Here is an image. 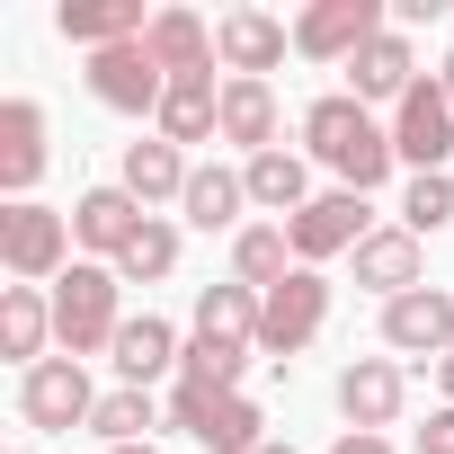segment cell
Here are the masks:
<instances>
[{
    "instance_id": "6da1fadb",
    "label": "cell",
    "mask_w": 454,
    "mask_h": 454,
    "mask_svg": "<svg viewBox=\"0 0 454 454\" xmlns=\"http://www.w3.org/2000/svg\"><path fill=\"white\" fill-rule=\"evenodd\" d=\"M303 152L339 178V187H356V196H374L383 178H392V125H374V107H356L348 90H330V98H312L303 107Z\"/></svg>"
},
{
    "instance_id": "7a4b0ae2",
    "label": "cell",
    "mask_w": 454,
    "mask_h": 454,
    "mask_svg": "<svg viewBox=\"0 0 454 454\" xmlns=\"http://www.w3.org/2000/svg\"><path fill=\"white\" fill-rule=\"evenodd\" d=\"M116 294H125V277H116L107 259H72V268L54 277V339H63V356L116 348V330H125Z\"/></svg>"
},
{
    "instance_id": "3957f363",
    "label": "cell",
    "mask_w": 454,
    "mask_h": 454,
    "mask_svg": "<svg viewBox=\"0 0 454 454\" xmlns=\"http://www.w3.org/2000/svg\"><path fill=\"white\" fill-rule=\"evenodd\" d=\"M169 427L178 436H196L205 454H259L268 436V419H259V401L250 392H205V383H169Z\"/></svg>"
},
{
    "instance_id": "277c9868",
    "label": "cell",
    "mask_w": 454,
    "mask_h": 454,
    "mask_svg": "<svg viewBox=\"0 0 454 454\" xmlns=\"http://www.w3.org/2000/svg\"><path fill=\"white\" fill-rule=\"evenodd\" d=\"M0 268H10L19 286H54L72 268V214L54 205H0Z\"/></svg>"
},
{
    "instance_id": "5b68a950",
    "label": "cell",
    "mask_w": 454,
    "mask_h": 454,
    "mask_svg": "<svg viewBox=\"0 0 454 454\" xmlns=\"http://www.w3.org/2000/svg\"><path fill=\"white\" fill-rule=\"evenodd\" d=\"M374 232H383V223L365 214V196H356V187H330V196H312V205L286 223V241H294V268H321V259H356Z\"/></svg>"
},
{
    "instance_id": "8992f818",
    "label": "cell",
    "mask_w": 454,
    "mask_h": 454,
    "mask_svg": "<svg viewBox=\"0 0 454 454\" xmlns=\"http://www.w3.org/2000/svg\"><path fill=\"white\" fill-rule=\"evenodd\" d=\"M19 419H27L36 436H72V427H90V419H98V392H90L81 356H45L36 374H19Z\"/></svg>"
},
{
    "instance_id": "52a82bcc",
    "label": "cell",
    "mask_w": 454,
    "mask_h": 454,
    "mask_svg": "<svg viewBox=\"0 0 454 454\" xmlns=\"http://www.w3.org/2000/svg\"><path fill=\"white\" fill-rule=\"evenodd\" d=\"M383 27H392L383 0H312V10L294 19V54H312V63H356Z\"/></svg>"
},
{
    "instance_id": "ba28073f",
    "label": "cell",
    "mask_w": 454,
    "mask_h": 454,
    "mask_svg": "<svg viewBox=\"0 0 454 454\" xmlns=\"http://www.w3.org/2000/svg\"><path fill=\"white\" fill-rule=\"evenodd\" d=\"M90 98L98 107H116V116H160V98H169V72L152 63V45L134 36V45H107V54H90Z\"/></svg>"
},
{
    "instance_id": "9c48e42d",
    "label": "cell",
    "mask_w": 454,
    "mask_h": 454,
    "mask_svg": "<svg viewBox=\"0 0 454 454\" xmlns=\"http://www.w3.org/2000/svg\"><path fill=\"white\" fill-rule=\"evenodd\" d=\"M321 321H330V286H321V268H294L259 312V356H303L321 339Z\"/></svg>"
},
{
    "instance_id": "30bf717a",
    "label": "cell",
    "mask_w": 454,
    "mask_h": 454,
    "mask_svg": "<svg viewBox=\"0 0 454 454\" xmlns=\"http://www.w3.org/2000/svg\"><path fill=\"white\" fill-rule=\"evenodd\" d=\"M392 152L410 160V178H427V169L454 160V98H445L436 81H419V90L392 107Z\"/></svg>"
},
{
    "instance_id": "8fae6325",
    "label": "cell",
    "mask_w": 454,
    "mask_h": 454,
    "mask_svg": "<svg viewBox=\"0 0 454 454\" xmlns=\"http://www.w3.org/2000/svg\"><path fill=\"white\" fill-rule=\"evenodd\" d=\"M383 348L392 356H419V365H445L454 356V294L445 286H419V294L383 303Z\"/></svg>"
},
{
    "instance_id": "7c38bea8",
    "label": "cell",
    "mask_w": 454,
    "mask_h": 454,
    "mask_svg": "<svg viewBox=\"0 0 454 454\" xmlns=\"http://www.w3.org/2000/svg\"><path fill=\"white\" fill-rule=\"evenodd\" d=\"M401 401H410L401 356H356V365L339 374V410H348V427H356V436H383V427L401 419Z\"/></svg>"
},
{
    "instance_id": "4fadbf2b",
    "label": "cell",
    "mask_w": 454,
    "mask_h": 454,
    "mask_svg": "<svg viewBox=\"0 0 454 454\" xmlns=\"http://www.w3.org/2000/svg\"><path fill=\"white\" fill-rule=\"evenodd\" d=\"M286 45H294V27L268 19V10H232V19L214 27V63L232 72V81H268L286 63Z\"/></svg>"
},
{
    "instance_id": "5bb4252c",
    "label": "cell",
    "mask_w": 454,
    "mask_h": 454,
    "mask_svg": "<svg viewBox=\"0 0 454 454\" xmlns=\"http://www.w3.org/2000/svg\"><path fill=\"white\" fill-rule=\"evenodd\" d=\"M410 90H419V45H410V27H383V36L348 63V98H356V107H374V98L401 107Z\"/></svg>"
},
{
    "instance_id": "9a60e30c",
    "label": "cell",
    "mask_w": 454,
    "mask_h": 454,
    "mask_svg": "<svg viewBox=\"0 0 454 454\" xmlns=\"http://www.w3.org/2000/svg\"><path fill=\"white\" fill-rule=\"evenodd\" d=\"M178 356H187V339L160 321V312H134L125 330H116V348H107V365H116V383H134V392H152L160 374H178Z\"/></svg>"
},
{
    "instance_id": "2e32d148",
    "label": "cell",
    "mask_w": 454,
    "mask_h": 454,
    "mask_svg": "<svg viewBox=\"0 0 454 454\" xmlns=\"http://www.w3.org/2000/svg\"><path fill=\"white\" fill-rule=\"evenodd\" d=\"M143 223H152V214H143L125 187H90V196L72 205V241H81L90 259H107V268H116V259L134 250V232H143Z\"/></svg>"
},
{
    "instance_id": "e0dca14e",
    "label": "cell",
    "mask_w": 454,
    "mask_h": 454,
    "mask_svg": "<svg viewBox=\"0 0 454 454\" xmlns=\"http://www.w3.org/2000/svg\"><path fill=\"white\" fill-rule=\"evenodd\" d=\"M36 178H45V107L0 98V187H10V205H27Z\"/></svg>"
},
{
    "instance_id": "ac0fdd59",
    "label": "cell",
    "mask_w": 454,
    "mask_h": 454,
    "mask_svg": "<svg viewBox=\"0 0 454 454\" xmlns=\"http://www.w3.org/2000/svg\"><path fill=\"white\" fill-rule=\"evenodd\" d=\"M45 339H54V294L45 286H0V356H10L19 374H36Z\"/></svg>"
},
{
    "instance_id": "d6986e66",
    "label": "cell",
    "mask_w": 454,
    "mask_h": 454,
    "mask_svg": "<svg viewBox=\"0 0 454 454\" xmlns=\"http://www.w3.org/2000/svg\"><path fill=\"white\" fill-rule=\"evenodd\" d=\"M178 214L196 223V232H232V241H241V232H250V223H241V214H250V178H241V169H223V160H205V169L187 178Z\"/></svg>"
},
{
    "instance_id": "ffe728a7",
    "label": "cell",
    "mask_w": 454,
    "mask_h": 454,
    "mask_svg": "<svg viewBox=\"0 0 454 454\" xmlns=\"http://www.w3.org/2000/svg\"><path fill=\"white\" fill-rule=\"evenodd\" d=\"M160 143H223V81L214 72H196V81H169V98H160Z\"/></svg>"
},
{
    "instance_id": "44dd1931",
    "label": "cell",
    "mask_w": 454,
    "mask_h": 454,
    "mask_svg": "<svg viewBox=\"0 0 454 454\" xmlns=\"http://www.w3.org/2000/svg\"><path fill=\"white\" fill-rule=\"evenodd\" d=\"M187 178H196V169H187V152H178V143H160V134H152V143H125L116 187H125L143 214H152V205H178V196H187Z\"/></svg>"
},
{
    "instance_id": "7402d4cb",
    "label": "cell",
    "mask_w": 454,
    "mask_h": 454,
    "mask_svg": "<svg viewBox=\"0 0 454 454\" xmlns=\"http://www.w3.org/2000/svg\"><path fill=\"white\" fill-rule=\"evenodd\" d=\"M54 27H63L81 54H107V45H134V36L152 27V10H143V0H63Z\"/></svg>"
},
{
    "instance_id": "603a6c76",
    "label": "cell",
    "mask_w": 454,
    "mask_h": 454,
    "mask_svg": "<svg viewBox=\"0 0 454 454\" xmlns=\"http://www.w3.org/2000/svg\"><path fill=\"white\" fill-rule=\"evenodd\" d=\"M356 286L365 294H383V303H401V294H419L427 277H419V232H401V223H383V232L356 250Z\"/></svg>"
},
{
    "instance_id": "cb8c5ba5",
    "label": "cell",
    "mask_w": 454,
    "mask_h": 454,
    "mask_svg": "<svg viewBox=\"0 0 454 454\" xmlns=\"http://www.w3.org/2000/svg\"><path fill=\"white\" fill-rule=\"evenodd\" d=\"M143 45H152V63H160L169 81H196V72H214V27H205L196 10H152Z\"/></svg>"
},
{
    "instance_id": "d4e9b609",
    "label": "cell",
    "mask_w": 454,
    "mask_h": 454,
    "mask_svg": "<svg viewBox=\"0 0 454 454\" xmlns=\"http://www.w3.org/2000/svg\"><path fill=\"white\" fill-rule=\"evenodd\" d=\"M241 178H250V205L259 214H277V223H294L303 205H312V169H303V152H259V160H241Z\"/></svg>"
},
{
    "instance_id": "484cf974",
    "label": "cell",
    "mask_w": 454,
    "mask_h": 454,
    "mask_svg": "<svg viewBox=\"0 0 454 454\" xmlns=\"http://www.w3.org/2000/svg\"><path fill=\"white\" fill-rule=\"evenodd\" d=\"M223 143H241L250 160L277 152V90L268 81H223Z\"/></svg>"
},
{
    "instance_id": "4316f807",
    "label": "cell",
    "mask_w": 454,
    "mask_h": 454,
    "mask_svg": "<svg viewBox=\"0 0 454 454\" xmlns=\"http://www.w3.org/2000/svg\"><path fill=\"white\" fill-rule=\"evenodd\" d=\"M259 312H268V294H250V286H205V294H196V330H187V339L259 348Z\"/></svg>"
},
{
    "instance_id": "83f0119b",
    "label": "cell",
    "mask_w": 454,
    "mask_h": 454,
    "mask_svg": "<svg viewBox=\"0 0 454 454\" xmlns=\"http://www.w3.org/2000/svg\"><path fill=\"white\" fill-rule=\"evenodd\" d=\"M286 277H294V241H286V223H250V232L232 241V286L277 294Z\"/></svg>"
},
{
    "instance_id": "f1b7e54d",
    "label": "cell",
    "mask_w": 454,
    "mask_h": 454,
    "mask_svg": "<svg viewBox=\"0 0 454 454\" xmlns=\"http://www.w3.org/2000/svg\"><path fill=\"white\" fill-rule=\"evenodd\" d=\"M152 427H160L152 392H134V383L98 392V419H90V436H107V445H152Z\"/></svg>"
},
{
    "instance_id": "f546056e",
    "label": "cell",
    "mask_w": 454,
    "mask_h": 454,
    "mask_svg": "<svg viewBox=\"0 0 454 454\" xmlns=\"http://www.w3.org/2000/svg\"><path fill=\"white\" fill-rule=\"evenodd\" d=\"M241 374H250V348L232 339H187L178 356V383H205V392H241Z\"/></svg>"
},
{
    "instance_id": "4dcf8cb0",
    "label": "cell",
    "mask_w": 454,
    "mask_h": 454,
    "mask_svg": "<svg viewBox=\"0 0 454 454\" xmlns=\"http://www.w3.org/2000/svg\"><path fill=\"white\" fill-rule=\"evenodd\" d=\"M169 268H178V223H160V214H152L143 232H134V250L116 259V277H125V286H160Z\"/></svg>"
},
{
    "instance_id": "1f68e13d",
    "label": "cell",
    "mask_w": 454,
    "mask_h": 454,
    "mask_svg": "<svg viewBox=\"0 0 454 454\" xmlns=\"http://www.w3.org/2000/svg\"><path fill=\"white\" fill-rule=\"evenodd\" d=\"M445 223H454V178H445V169L410 178V187H401V232L427 241V232H445Z\"/></svg>"
},
{
    "instance_id": "d6a6232c",
    "label": "cell",
    "mask_w": 454,
    "mask_h": 454,
    "mask_svg": "<svg viewBox=\"0 0 454 454\" xmlns=\"http://www.w3.org/2000/svg\"><path fill=\"white\" fill-rule=\"evenodd\" d=\"M419 454H454V410H427V427H419Z\"/></svg>"
},
{
    "instance_id": "836d02e7",
    "label": "cell",
    "mask_w": 454,
    "mask_h": 454,
    "mask_svg": "<svg viewBox=\"0 0 454 454\" xmlns=\"http://www.w3.org/2000/svg\"><path fill=\"white\" fill-rule=\"evenodd\" d=\"M330 454H392V436H356V427H348V436H339Z\"/></svg>"
},
{
    "instance_id": "e575fe53",
    "label": "cell",
    "mask_w": 454,
    "mask_h": 454,
    "mask_svg": "<svg viewBox=\"0 0 454 454\" xmlns=\"http://www.w3.org/2000/svg\"><path fill=\"white\" fill-rule=\"evenodd\" d=\"M436 392H445V410H454V356H445V365H436Z\"/></svg>"
},
{
    "instance_id": "d590c367",
    "label": "cell",
    "mask_w": 454,
    "mask_h": 454,
    "mask_svg": "<svg viewBox=\"0 0 454 454\" xmlns=\"http://www.w3.org/2000/svg\"><path fill=\"white\" fill-rule=\"evenodd\" d=\"M436 90H445V98H454V54H445V63H436Z\"/></svg>"
},
{
    "instance_id": "8d00e7d4",
    "label": "cell",
    "mask_w": 454,
    "mask_h": 454,
    "mask_svg": "<svg viewBox=\"0 0 454 454\" xmlns=\"http://www.w3.org/2000/svg\"><path fill=\"white\" fill-rule=\"evenodd\" d=\"M107 454H160V445H107Z\"/></svg>"
},
{
    "instance_id": "74e56055",
    "label": "cell",
    "mask_w": 454,
    "mask_h": 454,
    "mask_svg": "<svg viewBox=\"0 0 454 454\" xmlns=\"http://www.w3.org/2000/svg\"><path fill=\"white\" fill-rule=\"evenodd\" d=\"M259 454H294V445H259Z\"/></svg>"
},
{
    "instance_id": "f35d334b",
    "label": "cell",
    "mask_w": 454,
    "mask_h": 454,
    "mask_svg": "<svg viewBox=\"0 0 454 454\" xmlns=\"http://www.w3.org/2000/svg\"><path fill=\"white\" fill-rule=\"evenodd\" d=\"M19 454H27V445H19Z\"/></svg>"
}]
</instances>
